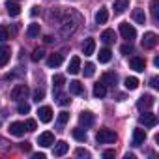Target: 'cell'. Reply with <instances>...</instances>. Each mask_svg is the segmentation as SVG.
Here are the masks:
<instances>
[{
	"label": "cell",
	"instance_id": "obj_32",
	"mask_svg": "<svg viewBox=\"0 0 159 159\" xmlns=\"http://www.w3.org/2000/svg\"><path fill=\"white\" fill-rule=\"evenodd\" d=\"M150 11H152L153 21H159V0H152L150 2Z\"/></svg>",
	"mask_w": 159,
	"mask_h": 159
},
{
	"label": "cell",
	"instance_id": "obj_16",
	"mask_svg": "<svg viewBox=\"0 0 159 159\" xmlns=\"http://www.w3.org/2000/svg\"><path fill=\"white\" fill-rule=\"evenodd\" d=\"M10 56H11V49L8 45H0V67H4L10 62Z\"/></svg>",
	"mask_w": 159,
	"mask_h": 159
},
{
	"label": "cell",
	"instance_id": "obj_10",
	"mask_svg": "<svg viewBox=\"0 0 159 159\" xmlns=\"http://www.w3.org/2000/svg\"><path fill=\"white\" fill-rule=\"evenodd\" d=\"M79 122H81V125H84V127H92L96 124V116L90 111H84V112H81V116H79Z\"/></svg>",
	"mask_w": 159,
	"mask_h": 159
},
{
	"label": "cell",
	"instance_id": "obj_2",
	"mask_svg": "<svg viewBox=\"0 0 159 159\" xmlns=\"http://www.w3.org/2000/svg\"><path fill=\"white\" fill-rule=\"evenodd\" d=\"M28 86L26 84H17V86H13V90H11V94H10V98L13 99V101H23V99H26V96H28Z\"/></svg>",
	"mask_w": 159,
	"mask_h": 159
},
{
	"label": "cell",
	"instance_id": "obj_48",
	"mask_svg": "<svg viewBox=\"0 0 159 159\" xmlns=\"http://www.w3.org/2000/svg\"><path fill=\"white\" fill-rule=\"evenodd\" d=\"M32 157H34V159H45V153H34Z\"/></svg>",
	"mask_w": 159,
	"mask_h": 159
},
{
	"label": "cell",
	"instance_id": "obj_14",
	"mask_svg": "<svg viewBox=\"0 0 159 159\" xmlns=\"http://www.w3.org/2000/svg\"><path fill=\"white\" fill-rule=\"evenodd\" d=\"M64 83H66L64 75H54V77H52V94H54V96L60 94V90L64 88Z\"/></svg>",
	"mask_w": 159,
	"mask_h": 159
},
{
	"label": "cell",
	"instance_id": "obj_38",
	"mask_svg": "<svg viewBox=\"0 0 159 159\" xmlns=\"http://www.w3.org/2000/svg\"><path fill=\"white\" fill-rule=\"evenodd\" d=\"M120 52H122V54H131V52H133V45H131V41L125 43V45H122V47H120Z\"/></svg>",
	"mask_w": 159,
	"mask_h": 159
},
{
	"label": "cell",
	"instance_id": "obj_27",
	"mask_svg": "<svg viewBox=\"0 0 159 159\" xmlns=\"http://www.w3.org/2000/svg\"><path fill=\"white\" fill-rule=\"evenodd\" d=\"M98 58H99V62L101 64H107V62H111V58H112V52H111V49H101L99 51V54H98Z\"/></svg>",
	"mask_w": 159,
	"mask_h": 159
},
{
	"label": "cell",
	"instance_id": "obj_34",
	"mask_svg": "<svg viewBox=\"0 0 159 159\" xmlns=\"http://www.w3.org/2000/svg\"><path fill=\"white\" fill-rule=\"evenodd\" d=\"M83 73H84V77H94V73H96V66H94L92 62L84 64V69H83Z\"/></svg>",
	"mask_w": 159,
	"mask_h": 159
},
{
	"label": "cell",
	"instance_id": "obj_40",
	"mask_svg": "<svg viewBox=\"0 0 159 159\" xmlns=\"http://www.w3.org/2000/svg\"><path fill=\"white\" fill-rule=\"evenodd\" d=\"M75 155H77V157H90V152L84 150V148H77V150H75Z\"/></svg>",
	"mask_w": 159,
	"mask_h": 159
},
{
	"label": "cell",
	"instance_id": "obj_42",
	"mask_svg": "<svg viewBox=\"0 0 159 159\" xmlns=\"http://www.w3.org/2000/svg\"><path fill=\"white\" fill-rule=\"evenodd\" d=\"M25 127H26V131H34L38 127V124H36V120H26L25 122Z\"/></svg>",
	"mask_w": 159,
	"mask_h": 159
},
{
	"label": "cell",
	"instance_id": "obj_49",
	"mask_svg": "<svg viewBox=\"0 0 159 159\" xmlns=\"http://www.w3.org/2000/svg\"><path fill=\"white\" fill-rule=\"evenodd\" d=\"M54 39H52V36H45V43H52Z\"/></svg>",
	"mask_w": 159,
	"mask_h": 159
},
{
	"label": "cell",
	"instance_id": "obj_5",
	"mask_svg": "<svg viewBox=\"0 0 159 159\" xmlns=\"http://www.w3.org/2000/svg\"><path fill=\"white\" fill-rule=\"evenodd\" d=\"M139 122H140L144 127H155V125H157V116L152 114V112H148V111H144V114H140Z\"/></svg>",
	"mask_w": 159,
	"mask_h": 159
},
{
	"label": "cell",
	"instance_id": "obj_26",
	"mask_svg": "<svg viewBox=\"0 0 159 159\" xmlns=\"http://www.w3.org/2000/svg\"><path fill=\"white\" fill-rule=\"evenodd\" d=\"M71 135H73V139L79 140V142H84V140H86V131H84L83 127H75V129L71 131Z\"/></svg>",
	"mask_w": 159,
	"mask_h": 159
},
{
	"label": "cell",
	"instance_id": "obj_41",
	"mask_svg": "<svg viewBox=\"0 0 159 159\" xmlns=\"http://www.w3.org/2000/svg\"><path fill=\"white\" fill-rule=\"evenodd\" d=\"M11 146H10V142L6 140V139H2V137H0V152H8Z\"/></svg>",
	"mask_w": 159,
	"mask_h": 159
},
{
	"label": "cell",
	"instance_id": "obj_36",
	"mask_svg": "<svg viewBox=\"0 0 159 159\" xmlns=\"http://www.w3.org/2000/svg\"><path fill=\"white\" fill-rule=\"evenodd\" d=\"M43 54H45V52H43L41 49H34V52H32L30 58H32V62H39V60L43 58Z\"/></svg>",
	"mask_w": 159,
	"mask_h": 159
},
{
	"label": "cell",
	"instance_id": "obj_7",
	"mask_svg": "<svg viewBox=\"0 0 159 159\" xmlns=\"http://www.w3.org/2000/svg\"><path fill=\"white\" fill-rule=\"evenodd\" d=\"M38 118H39V122H43V124H49L51 120H52V109L51 107H39L38 109Z\"/></svg>",
	"mask_w": 159,
	"mask_h": 159
},
{
	"label": "cell",
	"instance_id": "obj_50",
	"mask_svg": "<svg viewBox=\"0 0 159 159\" xmlns=\"http://www.w3.org/2000/svg\"><path fill=\"white\" fill-rule=\"evenodd\" d=\"M125 159H135V153H125Z\"/></svg>",
	"mask_w": 159,
	"mask_h": 159
},
{
	"label": "cell",
	"instance_id": "obj_3",
	"mask_svg": "<svg viewBox=\"0 0 159 159\" xmlns=\"http://www.w3.org/2000/svg\"><path fill=\"white\" fill-rule=\"evenodd\" d=\"M120 34H122V38L127 39V41H131V39L137 38V30H135V26L129 25V23H122V25H120Z\"/></svg>",
	"mask_w": 159,
	"mask_h": 159
},
{
	"label": "cell",
	"instance_id": "obj_25",
	"mask_svg": "<svg viewBox=\"0 0 159 159\" xmlns=\"http://www.w3.org/2000/svg\"><path fill=\"white\" fill-rule=\"evenodd\" d=\"M114 13H124L129 8V0H114Z\"/></svg>",
	"mask_w": 159,
	"mask_h": 159
},
{
	"label": "cell",
	"instance_id": "obj_46",
	"mask_svg": "<svg viewBox=\"0 0 159 159\" xmlns=\"http://www.w3.org/2000/svg\"><path fill=\"white\" fill-rule=\"evenodd\" d=\"M38 13H39V8H38V6H34V8H30V15H32V17H36Z\"/></svg>",
	"mask_w": 159,
	"mask_h": 159
},
{
	"label": "cell",
	"instance_id": "obj_31",
	"mask_svg": "<svg viewBox=\"0 0 159 159\" xmlns=\"http://www.w3.org/2000/svg\"><path fill=\"white\" fill-rule=\"evenodd\" d=\"M67 120H69V114H67L66 111H62V112L58 114V120H56V129H62V127L67 124Z\"/></svg>",
	"mask_w": 159,
	"mask_h": 159
},
{
	"label": "cell",
	"instance_id": "obj_44",
	"mask_svg": "<svg viewBox=\"0 0 159 159\" xmlns=\"http://www.w3.org/2000/svg\"><path fill=\"white\" fill-rule=\"evenodd\" d=\"M56 98H58V103H60V105H64V107H66V105H69V101H71L67 96H60V94H58Z\"/></svg>",
	"mask_w": 159,
	"mask_h": 159
},
{
	"label": "cell",
	"instance_id": "obj_22",
	"mask_svg": "<svg viewBox=\"0 0 159 159\" xmlns=\"http://www.w3.org/2000/svg\"><path fill=\"white\" fill-rule=\"evenodd\" d=\"M67 71H69L71 75H77L79 71H81V58H79V56H73V58L69 60V66H67Z\"/></svg>",
	"mask_w": 159,
	"mask_h": 159
},
{
	"label": "cell",
	"instance_id": "obj_21",
	"mask_svg": "<svg viewBox=\"0 0 159 159\" xmlns=\"http://www.w3.org/2000/svg\"><path fill=\"white\" fill-rule=\"evenodd\" d=\"M116 81H118V77H116V73H103V77H101V84L103 86H114L116 84Z\"/></svg>",
	"mask_w": 159,
	"mask_h": 159
},
{
	"label": "cell",
	"instance_id": "obj_29",
	"mask_svg": "<svg viewBox=\"0 0 159 159\" xmlns=\"http://www.w3.org/2000/svg\"><path fill=\"white\" fill-rule=\"evenodd\" d=\"M39 25L38 23H32V25H28V28H26V36L28 38H38L39 36Z\"/></svg>",
	"mask_w": 159,
	"mask_h": 159
},
{
	"label": "cell",
	"instance_id": "obj_33",
	"mask_svg": "<svg viewBox=\"0 0 159 159\" xmlns=\"http://www.w3.org/2000/svg\"><path fill=\"white\" fill-rule=\"evenodd\" d=\"M133 21H135V23H139V25H144V23H146L144 10H135V11H133Z\"/></svg>",
	"mask_w": 159,
	"mask_h": 159
},
{
	"label": "cell",
	"instance_id": "obj_47",
	"mask_svg": "<svg viewBox=\"0 0 159 159\" xmlns=\"http://www.w3.org/2000/svg\"><path fill=\"white\" fill-rule=\"evenodd\" d=\"M103 157H114V150H105L103 152Z\"/></svg>",
	"mask_w": 159,
	"mask_h": 159
},
{
	"label": "cell",
	"instance_id": "obj_13",
	"mask_svg": "<svg viewBox=\"0 0 159 159\" xmlns=\"http://www.w3.org/2000/svg\"><path fill=\"white\" fill-rule=\"evenodd\" d=\"M25 131H26V127H25L23 122H11V124H10V133H11L13 137H23Z\"/></svg>",
	"mask_w": 159,
	"mask_h": 159
},
{
	"label": "cell",
	"instance_id": "obj_30",
	"mask_svg": "<svg viewBox=\"0 0 159 159\" xmlns=\"http://www.w3.org/2000/svg\"><path fill=\"white\" fill-rule=\"evenodd\" d=\"M107 96V86H103L101 83H98V84H94V98H105Z\"/></svg>",
	"mask_w": 159,
	"mask_h": 159
},
{
	"label": "cell",
	"instance_id": "obj_19",
	"mask_svg": "<svg viewBox=\"0 0 159 159\" xmlns=\"http://www.w3.org/2000/svg\"><path fill=\"white\" fill-rule=\"evenodd\" d=\"M6 10H8L10 17H17L21 13V6L15 2V0H8V2H6Z\"/></svg>",
	"mask_w": 159,
	"mask_h": 159
},
{
	"label": "cell",
	"instance_id": "obj_45",
	"mask_svg": "<svg viewBox=\"0 0 159 159\" xmlns=\"http://www.w3.org/2000/svg\"><path fill=\"white\" fill-rule=\"evenodd\" d=\"M150 86H152V88H159V79H157V77H152Z\"/></svg>",
	"mask_w": 159,
	"mask_h": 159
},
{
	"label": "cell",
	"instance_id": "obj_18",
	"mask_svg": "<svg viewBox=\"0 0 159 159\" xmlns=\"http://www.w3.org/2000/svg\"><path fill=\"white\" fill-rule=\"evenodd\" d=\"M144 140H146V131L137 127L133 131V146H140V144H144Z\"/></svg>",
	"mask_w": 159,
	"mask_h": 159
},
{
	"label": "cell",
	"instance_id": "obj_23",
	"mask_svg": "<svg viewBox=\"0 0 159 159\" xmlns=\"http://www.w3.org/2000/svg\"><path fill=\"white\" fill-rule=\"evenodd\" d=\"M69 94H73V96H83L84 94V86L79 83V81H71L69 83Z\"/></svg>",
	"mask_w": 159,
	"mask_h": 159
},
{
	"label": "cell",
	"instance_id": "obj_17",
	"mask_svg": "<svg viewBox=\"0 0 159 159\" xmlns=\"http://www.w3.org/2000/svg\"><path fill=\"white\" fill-rule=\"evenodd\" d=\"M62 62H64V54L62 52H54V54H51L47 58V66L49 67H58V66H62Z\"/></svg>",
	"mask_w": 159,
	"mask_h": 159
},
{
	"label": "cell",
	"instance_id": "obj_9",
	"mask_svg": "<svg viewBox=\"0 0 159 159\" xmlns=\"http://www.w3.org/2000/svg\"><path fill=\"white\" fill-rule=\"evenodd\" d=\"M54 148H52V155L54 157H62V155H66L67 153V150H69V144L66 142V140H58L56 144H52Z\"/></svg>",
	"mask_w": 159,
	"mask_h": 159
},
{
	"label": "cell",
	"instance_id": "obj_15",
	"mask_svg": "<svg viewBox=\"0 0 159 159\" xmlns=\"http://www.w3.org/2000/svg\"><path fill=\"white\" fill-rule=\"evenodd\" d=\"M94 51H96V39H94V38H86L84 43H83V52H84V56H92Z\"/></svg>",
	"mask_w": 159,
	"mask_h": 159
},
{
	"label": "cell",
	"instance_id": "obj_8",
	"mask_svg": "<svg viewBox=\"0 0 159 159\" xmlns=\"http://www.w3.org/2000/svg\"><path fill=\"white\" fill-rule=\"evenodd\" d=\"M38 144H39V146H43V148H49V146H52V144H54V135H52L51 131H45V133H41V135L38 137Z\"/></svg>",
	"mask_w": 159,
	"mask_h": 159
},
{
	"label": "cell",
	"instance_id": "obj_28",
	"mask_svg": "<svg viewBox=\"0 0 159 159\" xmlns=\"http://www.w3.org/2000/svg\"><path fill=\"white\" fill-rule=\"evenodd\" d=\"M124 86H125L127 90H137V88H139V79H137V77H127L125 81H124Z\"/></svg>",
	"mask_w": 159,
	"mask_h": 159
},
{
	"label": "cell",
	"instance_id": "obj_6",
	"mask_svg": "<svg viewBox=\"0 0 159 159\" xmlns=\"http://www.w3.org/2000/svg\"><path fill=\"white\" fill-rule=\"evenodd\" d=\"M157 45V34L155 32H146L142 38V47L144 49H153Z\"/></svg>",
	"mask_w": 159,
	"mask_h": 159
},
{
	"label": "cell",
	"instance_id": "obj_43",
	"mask_svg": "<svg viewBox=\"0 0 159 159\" xmlns=\"http://www.w3.org/2000/svg\"><path fill=\"white\" fill-rule=\"evenodd\" d=\"M19 148H21V152H25V153H30V152H32V144H30V142H26V140H25V142H21V146H19Z\"/></svg>",
	"mask_w": 159,
	"mask_h": 159
},
{
	"label": "cell",
	"instance_id": "obj_35",
	"mask_svg": "<svg viewBox=\"0 0 159 159\" xmlns=\"http://www.w3.org/2000/svg\"><path fill=\"white\" fill-rule=\"evenodd\" d=\"M17 112L19 114H28L30 112V105L23 99V101H19V105H17Z\"/></svg>",
	"mask_w": 159,
	"mask_h": 159
},
{
	"label": "cell",
	"instance_id": "obj_24",
	"mask_svg": "<svg viewBox=\"0 0 159 159\" xmlns=\"http://www.w3.org/2000/svg\"><path fill=\"white\" fill-rule=\"evenodd\" d=\"M114 39H116V34H114V30L107 28V30H103V32H101V41H103V43L111 45V43H114Z\"/></svg>",
	"mask_w": 159,
	"mask_h": 159
},
{
	"label": "cell",
	"instance_id": "obj_4",
	"mask_svg": "<svg viewBox=\"0 0 159 159\" xmlns=\"http://www.w3.org/2000/svg\"><path fill=\"white\" fill-rule=\"evenodd\" d=\"M153 103H155L153 96H152V94H144V96H142V98L137 101V109L144 112V111H150V109L153 107Z\"/></svg>",
	"mask_w": 159,
	"mask_h": 159
},
{
	"label": "cell",
	"instance_id": "obj_37",
	"mask_svg": "<svg viewBox=\"0 0 159 159\" xmlns=\"http://www.w3.org/2000/svg\"><path fill=\"white\" fill-rule=\"evenodd\" d=\"M43 98H45V90H43V88H36V90H34V101L39 103Z\"/></svg>",
	"mask_w": 159,
	"mask_h": 159
},
{
	"label": "cell",
	"instance_id": "obj_11",
	"mask_svg": "<svg viewBox=\"0 0 159 159\" xmlns=\"http://www.w3.org/2000/svg\"><path fill=\"white\" fill-rule=\"evenodd\" d=\"M75 28H77V25H75L71 19H67V17H66V19L62 21V36H64V38L71 36V34L75 32Z\"/></svg>",
	"mask_w": 159,
	"mask_h": 159
},
{
	"label": "cell",
	"instance_id": "obj_1",
	"mask_svg": "<svg viewBox=\"0 0 159 159\" xmlns=\"http://www.w3.org/2000/svg\"><path fill=\"white\" fill-rule=\"evenodd\" d=\"M116 139H118V135L109 127H103L96 133V140L99 144H112V142H116Z\"/></svg>",
	"mask_w": 159,
	"mask_h": 159
},
{
	"label": "cell",
	"instance_id": "obj_20",
	"mask_svg": "<svg viewBox=\"0 0 159 159\" xmlns=\"http://www.w3.org/2000/svg\"><path fill=\"white\" fill-rule=\"evenodd\" d=\"M109 21V10L105 8V6H101L98 11H96V23L98 25H105Z\"/></svg>",
	"mask_w": 159,
	"mask_h": 159
},
{
	"label": "cell",
	"instance_id": "obj_12",
	"mask_svg": "<svg viewBox=\"0 0 159 159\" xmlns=\"http://www.w3.org/2000/svg\"><path fill=\"white\" fill-rule=\"evenodd\" d=\"M129 66H131V69H135V71H144L146 60L140 58V56H131V58H129Z\"/></svg>",
	"mask_w": 159,
	"mask_h": 159
},
{
	"label": "cell",
	"instance_id": "obj_39",
	"mask_svg": "<svg viewBox=\"0 0 159 159\" xmlns=\"http://www.w3.org/2000/svg\"><path fill=\"white\" fill-rule=\"evenodd\" d=\"M6 39H10V32L6 26H0V41H6Z\"/></svg>",
	"mask_w": 159,
	"mask_h": 159
}]
</instances>
